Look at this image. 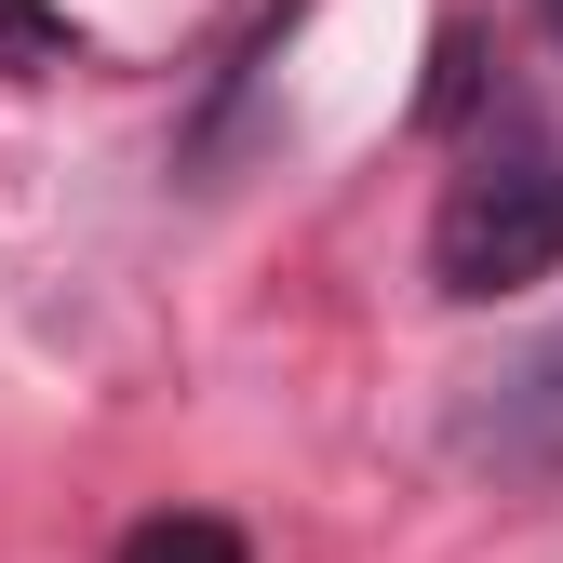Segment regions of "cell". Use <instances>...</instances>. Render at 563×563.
<instances>
[{
  "label": "cell",
  "mask_w": 563,
  "mask_h": 563,
  "mask_svg": "<svg viewBox=\"0 0 563 563\" xmlns=\"http://www.w3.org/2000/svg\"><path fill=\"white\" fill-rule=\"evenodd\" d=\"M550 27H563V0H550Z\"/></svg>",
  "instance_id": "5b68a950"
},
{
  "label": "cell",
  "mask_w": 563,
  "mask_h": 563,
  "mask_svg": "<svg viewBox=\"0 0 563 563\" xmlns=\"http://www.w3.org/2000/svg\"><path fill=\"white\" fill-rule=\"evenodd\" d=\"M550 255H563V162L523 148V134H497V148L443 188L430 268H443V296H510V282H537Z\"/></svg>",
  "instance_id": "6da1fadb"
},
{
  "label": "cell",
  "mask_w": 563,
  "mask_h": 563,
  "mask_svg": "<svg viewBox=\"0 0 563 563\" xmlns=\"http://www.w3.org/2000/svg\"><path fill=\"white\" fill-rule=\"evenodd\" d=\"M81 41H67V14L54 0H0V67H67Z\"/></svg>",
  "instance_id": "277c9868"
},
{
  "label": "cell",
  "mask_w": 563,
  "mask_h": 563,
  "mask_svg": "<svg viewBox=\"0 0 563 563\" xmlns=\"http://www.w3.org/2000/svg\"><path fill=\"white\" fill-rule=\"evenodd\" d=\"M121 563H255L242 550V523H216V510H148L121 537Z\"/></svg>",
  "instance_id": "3957f363"
},
{
  "label": "cell",
  "mask_w": 563,
  "mask_h": 563,
  "mask_svg": "<svg viewBox=\"0 0 563 563\" xmlns=\"http://www.w3.org/2000/svg\"><path fill=\"white\" fill-rule=\"evenodd\" d=\"M456 456H470V470H510V483L563 470V335L537 349V363L483 376V402L456 416Z\"/></svg>",
  "instance_id": "7a4b0ae2"
}]
</instances>
